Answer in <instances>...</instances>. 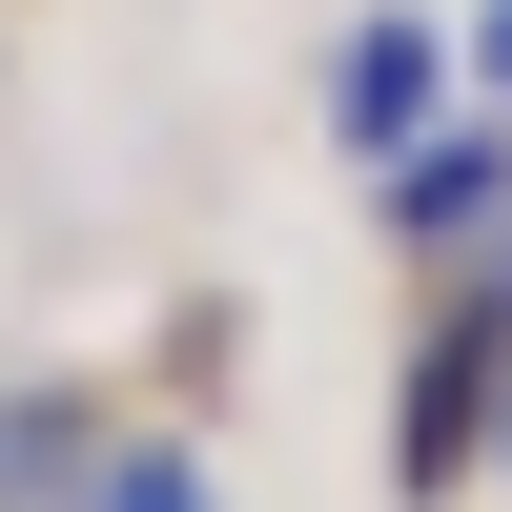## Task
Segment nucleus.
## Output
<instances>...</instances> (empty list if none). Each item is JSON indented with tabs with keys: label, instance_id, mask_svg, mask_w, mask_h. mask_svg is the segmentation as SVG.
Segmentation results:
<instances>
[{
	"label": "nucleus",
	"instance_id": "5",
	"mask_svg": "<svg viewBox=\"0 0 512 512\" xmlns=\"http://www.w3.org/2000/svg\"><path fill=\"white\" fill-rule=\"evenodd\" d=\"M492 472H512V410H492Z\"/></svg>",
	"mask_w": 512,
	"mask_h": 512
},
{
	"label": "nucleus",
	"instance_id": "3",
	"mask_svg": "<svg viewBox=\"0 0 512 512\" xmlns=\"http://www.w3.org/2000/svg\"><path fill=\"white\" fill-rule=\"evenodd\" d=\"M82 512H226V492H205V451H164V431H123L103 472H82Z\"/></svg>",
	"mask_w": 512,
	"mask_h": 512
},
{
	"label": "nucleus",
	"instance_id": "1",
	"mask_svg": "<svg viewBox=\"0 0 512 512\" xmlns=\"http://www.w3.org/2000/svg\"><path fill=\"white\" fill-rule=\"evenodd\" d=\"M451 62H472V41L410 21V0H390V21H349V41H328V144H349V164H410V144L451 123Z\"/></svg>",
	"mask_w": 512,
	"mask_h": 512
},
{
	"label": "nucleus",
	"instance_id": "4",
	"mask_svg": "<svg viewBox=\"0 0 512 512\" xmlns=\"http://www.w3.org/2000/svg\"><path fill=\"white\" fill-rule=\"evenodd\" d=\"M472 82H492V103H512V0H492V21H472Z\"/></svg>",
	"mask_w": 512,
	"mask_h": 512
},
{
	"label": "nucleus",
	"instance_id": "2",
	"mask_svg": "<svg viewBox=\"0 0 512 512\" xmlns=\"http://www.w3.org/2000/svg\"><path fill=\"white\" fill-rule=\"evenodd\" d=\"M369 185H390V246L472 267V246H512V123H431V144L369 164Z\"/></svg>",
	"mask_w": 512,
	"mask_h": 512
}]
</instances>
